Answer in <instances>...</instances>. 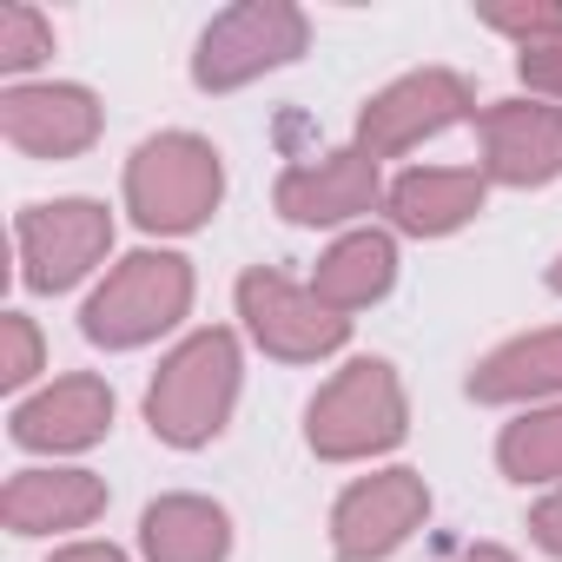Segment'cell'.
Masks as SVG:
<instances>
[{
    "instance_id": "9c48e42d",
    "label": "cell",
    "mask_w": 562,
    "mask_h": 562,
    "mask_svg": "<svg viewBox=\"0 0 562 562\" xmlns=\"http://www.w3.org/2000/svg\"><path fill=\"white\" fill-rule=\"evenodd\" d=\"M106 509V483L87 470H21L0 496L14 536H54V529H80Z\"/></svg>"
},
{
    "instance_id": "7a4b0ae2",
    "label": "cell",
    "mask_w": 562,
    "mask_h": 562,
    "mask_svg": "<svg viewBox=\"0 0 562 562\" xmlns=\"http://www.w3.org/2000/svg\"><path fill=\"white\" fill-rule=\"evenodd\" d=\"M192 305V271L172 251H133L106 285L87 299V338L106 351H133L146 338H159L166 325H179V312Z\"/></svg>"
},
{
    "instance_id": "ffe728a7",
    "label": "cell",
    "mask_w": 562,
    "mask_h": 562,
    "mask_svg": "<svg viewBox=\"0 0 562 562\" xmlns=\"http://www.w3.org/2000/svg\"><path fill=\"white\" fill-rule=\"evenodd\" d=\"M34 47H41V34H34V21H27V14L14 8V14H8V54H0V60H8V67H34V60H41Z\"/></svg>"
},
{
    "instance_id": "2e32d148",
    "label": "cell",
    "mask_w": 562,
    "mask_h": 562,
    "mask_svg": "<svg viewBox=\"0 0 562 562\" xmlns=\"http://www.w3.org/2000/svg\"><path fill=\"white\" fill-rule=\"evenodd\" d=\"M470 391H476V397H490V404L562 391V331H536V338L503 345V351L470 378Z\"/></svg>"
},
{
    "instance_id": "277c9868",
    "label": "cell",
    "mask_w": 562,
    "mask_h": 562,
    "mask_svg": "<svg viewBox=\"0 0 562 562\" xmlns=\"http://www.w3.org/2000/svg\"><path fill=\"white\" fill-rule=\"evenodd\" d=\"M404 437V391L391 364L364 358L345 378H331L312 404V450L318 457H371Z\"/></svg>"
},
{
    "instance_id": "3957f363",
    "label": "cell",
    "mask_w": 562,
    "mask_h": 562,
    "mask_svg": "<svg viewBox=\"0 0 562 562\" xmlns=\"http://www.w3.org/2000/svg\"><path fill=\"white\" fill-rule=\"evenodd\" d=\"M218 153L205 139H186V133H166V139H146L133 153V172H126V199L139 212V225L153 232H192L212 205H218Z\"/></svg>"
},
{
    "instance_id": "ac0fdd59",
    "label": "cell",
    "mask_w": 562,
    "mask_h": 562,
    "mask_svg": "<svg viewBox=\"0 0 562 562\" xmlns=\"http://www.w3.org/2000/svg\"><path fill=\"white\" fill-rule=\"evenodd\" d=\"M503 470L516 483H549L562 476V411H536L503 430Z\"/></svg>"
},
{
    "instance_id": "44dd1931",
    "label": "cell",
    "mask_w": 562,
    "mask_h": 562,
    "mask_svg": "<svg viewBox=\"0 0 562 562\" xmlns=\"http://www.w3.org/2000/svg\"><path fill=\"white\" fill-rule=\"evenodd\" d=\"M536 542L562 555V490H555V496H549V503L536 509Z\"/></svg>"
},
{
    "instance_id": "30bf717a",
    "label": "cell",
    "mask_w": 562,
    "mask_h": 562,
    "mask_svg": "<svg viewBox=\"0 0 562 562\" xmlns=\"http://www.w3.org/2000/svg\"><path fill=\"white\" fill-rule=\"evenodd\" d=\"M100 133V113L80 87H14L8 93V139L41 159H67Z\"/></svg>"
},
{
    "instance_id": "cb8c5ba5",
    "label": "cell",
    "mask_w": 562,
    "mask_h": 562,
    "mask_svg": "<svg viewBox=\"0 0 562 562\" xmlns=\"http://www.w3.org/2000/svg\"><path fill=\"white\" fill-rule=\"evenodd\" d=\"M555 292H562V265H555Z\"/></svg>"
},
{
    "instance_id": "603a6c76",
    "label": "cell",
    "mask_w": 562,
    "mask_h": 562,
    "mask_svg": "<svg viewBox=\"0 0 562 562\" xmlns=\"http://www.w3.org/2000/svg\"><path fill=\"white\" fill-rule=\"evenodd\" d=\"M463 562H516V555H503V549H470Z\"/></svg>"
},
{
    "instance_id": "4fadbf2b",
    "label": "cell",
    "mask_w": 562,
    "mask_h": 562,
    "mask_svg": "<svg viewBox=\"0 0 562 562\" xmlns=\"http://www.w3.org/2000/svg\"><path fill=\"white\" fill-rule=\"evenodd\" d=\"M562 166V120L549 106H503L490 113V172L509 186H536Z\"/></svg>"
},
{
    "instance_id": "d6986e66",
    "label": "cell",
    "mask_w": 562,
    "mask_h": 562,
    "mask_svg": "<svg viewBox=\"0 0 562 562\" xmlns=\"http://www.w3.org/2000/svg\"><path fill=\"white\" fill-rule=\"evenodd\" d=\"M0 331H8V364H0V371H8V384L21 391V384L41 371V338H34V318L8 312V325H0Z\"/></svg>"
},
{
    "instance_id": "8992f818",
    "label": "cell",
    "mask_w": 562,
    "mask_h": 562,
    "mask_svg": "<svg viewBox=\"0 0 562 562\" xmlns=\"http://www.w3.org/2000/svg\"><path fill=\"white\" fill-rule=\"evenodd\" d=\"M430 509V490L417 470H384V476H364L345 490L338 516H331V536H338V555L345 562H378L391 555Z\"/></svg>"
},
{
    "instance_id": "8fae6325",
    "label": "cell",
    "mask_w": 562,
    "mask_h": 562,
    "mask_svg": "<svg viewBox=\"0 0 562 562\" xmlns=\"http://www.w3.org/2000/svg\"><path fill=\"white\" fill-rule=\"evenodd\" d=\"M371 192H378L371 159L364 153H331V159H318V166H305V172H292L285 186H278V205H285L292 218H305V225H331V218L364 212Z\"/></svg>"
},
{
    "instance_id": "5bb4252c",
    "label": "cell",
    "mask_w": 562,
    "mask_h": 562,
    "mask_svg": "<svg viewBox=\"0 0 562 562\" xmlns=\"http://www.w3.org/2000/svg\"><path fill=\"white\" fill-rule=\"evenodd\" d=\"M139 542H146V555H153V562H225L232 529H225V509H218V503L166 496V503H153V509H146Z\"/></svg>"
},
{
    "instance_id": "6da1fadb",
    "label": "cell",
    "mask_w": 562,
    "mask_h": 562,
    "mask_svg": "<svg viewBox=\"0 0 562 562\" xmlns=\"http://www.w3.org/2000/svg\"><path fill=\"white\" fill-rule=\"evenodd\" d=\"M232 397H238V345L225 331H199V338H186L166 358V371L146 391L153 437H166V443H205V437L225 430Z\"/></svg>"
},
{
    "instance_id": "52a82bcc",
    "label": "cell",
    "mask_w": 562,
    "mask_h": 562,
    "mask_svg": "<svg viewBox=\"0 0 562 562\" xmlns=\"http://www.w3.org/2000/svg\"><path fill=\"white\" fill-rule=\"evenodd\" d=\"M238 305H245V318H251L258 345H265V351H278V358H325V351H338V345H345V318H338V312H325V305H318V292L285 285L278 271H251L245 285H238Z\"/></svg>"
},
{
    "instance_id": "9a60e30c",
    "label": "cell",
    "mask_w": 562,
    "mask_h": 562,
    "mask_svg": "<svg viewBox=\"0 0 562 562\" xmlns=\"http://www.w3.org/2000/svg\"><path fill=\"white\" fill-rule=\"evenodd\" d=\"M391 278H397V251H391V238L358 232V238H345V245L318 265L312 292H318L325 312H358V305H371V299L391 292Z\"/></svg>"
},
{
    "instance_id": "7c38bea8",
    "label": "cell",
    "mask_w": 562,
    "mask_h": 562,
    "mask_svg": "<svg viewBox=\"0 0 562 562\" xmlns=\"http://www.w3.org/2000/svg\"><path fill=\"white\" fill-rule=\"evenodd\" d=\"M457 113H463V87H457L450 74H424V80L391 87V93L364 113V139H371L378 153H397V146H411L417 133H437V126L457 120Z\"/></svg>"
},
{
    "instance_id": "e0dca14e",
    "label": "cell",
    "mask_w": 562,
    "mask_h": 562,
    "mask_svg": "<svg viewBox=\"0 0 562 562\" xmlns=\"http://www.w3.org/2000/svg\"><path fill=\"white\" fill-rule=\"evenodd\" d=\"M483 205V179L476 172H404L391 192V212L404 232H450Z\"/></svg>"
},
{
    "instance_id": "5b68a950",
    "label": "cell",
    "mask_w": 562,
    "mask_h": 562,
    "mask_svg": "<svg viewBox=\"0 0 562 562\" xmlns=\"http://www.w3.org/2000/svg\"><path fill=\"white\" fill-rule=\"evenodd\" d=\"M14 245H21V278L34 292H67L106 258L113 245V218L93 199H60V205H27L14 218Z\"/></svg>"
},
{
    "instance_id": "ba28073f",
    "label": "cell",
    "mask_w": 562,
    "mask_h": 562,
    "mask_svg": "<svg viewBox=\"0 0 562 562\" xmlns=\"http://www.w3.org/2000/svg\"><path fill=\"white\" fill-rule=\"evenodd\" d=\"M106 424H113V391L100 378H60L14 411V437L27 450H87L106 437Z\"/></svg>"
},
{
    "instance_id": "7402d4cb",
    "label": "cell",
    "mask_w": 562,
    "mask_h": 562,
    "mask_svg": "<svg viewBox=\"0 0 562 562\" xmlns=\"http://www.w3.org/2000/svg\"><path fill=\"white\" fill-rule=\"evenodd\" d=\"M54 562H126L113 542H74V549H60Z\"/></svg>"
}]
</instances>
